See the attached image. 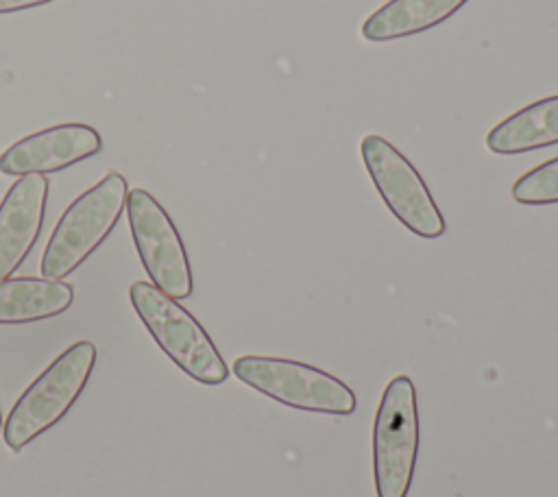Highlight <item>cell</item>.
I'll return each mask as SVG.
<instances>
[{
  "instance_id": "30bf717a",
  "label": "cell",
  "mask_w": 558,
  "mask_h": 497,
  "mask_svg": "<svg viewBox=\"0 0 558 497\" xmlns=\"http://www.w3.org/2000/svg\"><path fill=\"white\" fill-rule=\"evenodd\" d=\"M74 301V286L46 277L0 281V325L37 323L63 314Z\"/></svg>"
},
{
  "instance_id": "8992f818",
  "label": "cell",
  "mask_w": 558,
  "mask_h": 497,
  "mask_svg": "<svg viewBox=\"0 0 558 497\" xmlns=\"http://www.w3.org/2000/svg\"><path fill=\"white\" fill-rule=\"evenodd\" d=\"M364 168L392 216L418 238H440L445 218L423 177L410 159L381 135H366L360 144Z\"/></svg>"
},
{
  "instance_id": "3957f363",
  "label": "cell",
  "mask_w": 558,
  "mask_h": 497,
  "mask_svg": "<svg viewBox=\"0 0 558 497\" xmlns=\"http://www.w3.org/2000/svg\"><path fill=\"white\" fill-rule=\"evenodd\" d=\"M129 183L109 170L96 185L76 196L59 218L41 257V277L63 279L74 272L113 231L126 209Z\"/></svg>"
},
{
  "instance_id": "6da1fadb",
  "label": "cell",
  "mask_w": 558,
  "mask_h": 497,
  "mask_svg": "<svg viewBox=\"0 0 558 497\" xmlns=\"http://www.w3.org/2000/svg\"><path fill=\"white\" fill-rule=\"evenodd\" d=\"M96 364V344L78 340L61 351L39 377L20 395L11 408L2 436L11 451L24 449L31 440L54 427L76 403Z\"/></svg>"
},
{
  "instance_id": "5bb4252c",
  "label": "cell",
  "mask_w": 558,
  "mask_h": 497,
  "mask_svg": "<svg viewBox=\"0 0 558 497\" xmlns=\"http://www.w3.org/2000/svg\"><path fill=\"white\" fill-rule=\"evenodd\" d=\"M48 2H54V0H0V15L35 9V7H41V4H48Z\"/></svg>"
},
{
  "instance_id": "8fae6325",
  "label": "cell",
  "mask_w": 558,
  "mask_h": 497,
  "mask_svg": "<svg viewBox=\"0 0 558 497\" xmlns=\"http://www.w3.org/2000/svg\"><path fill=\"white\" fill-rule=\"evenodd\" d=\"M551 144H558V94L521 107L486 135V148L495 155H521Z\"/></svg>"
},
{
  "instance_id": "9a60e30c",
  "label": "cell",
  "mask_w": 558,
  "mask_h": 497,
  "mask_svg": "<svg viewBox=\"0 0 558 497\" xmlns=\"http://www.w3.org/2000/svg\"><path fill=\"white\" fill-rule=\"evenodd\" d=\"M0 427H2V412H0Z\"/></svg>"
},
{
  "instance_id": "277c9868",
  "label": "cell",
  "mask_w": 558,
  "mask_h": 497,
  "mask_svg": "<svg viewBox=\"0 0 558 497\" xmlns=\"http://www.w3.org/2000/svg\"><path fill=\"white\" fill-rule=\"evenodd\" d=\"M233 375L253 390L272 401L320 414H353L355 392L336 375L277 355H240L233 362Z\"/></svg>"
},
{
  "instance_id": "7a4b0ae2",
  "label": "cell",
  "mask_w": 558,
  "mask_h": 497,
  "mask_svg": "<svg viewBox=\"0 0 558 497\" xmlns=\"http://www.w3.org/2000/svg\"><path fill=\"white\" fill-rule=\"evenodd\" d=\"M131 305L159 349L192 379L205 386L227 381L229 366L205 327L172 296L150 281H135Z\"/></svg>"
},
{
  "instance_id": "7c38bea8",
  "label": "cell",
  "mask_w": 558,
  "mask_h": 497,
  "mask_svg": "<svg viewBox=\"0 0 558 497\" xmlns=\"http://www.w3.org/2000/svg\"><path fill=\"white\" fill-rule=\"evenodd\" d=\"M469 0H388L362 24L368 41H390L425 33L451 17Z\"/></svg>"
},
{
  "instance_id": "5b68a950",
  "label": "cell",
  "mask_w": 558,
  "mask_h": 497,
  "mask_svg": "<svg viewBox=\"0 0 558 497\" xmlns=\"http://www.w3.org/2000/svg\"><path fill=\"white\" fill-rule=\"evenodd\" d=\"M416 456V388L408 375H397L386 384L373 421V480L377 497H408Z\"/></svg>"
},
{
  "instance_id": "4fadbf2b",
  "label": "cell",
  "mask_w": 558,
  "mask_h": 497,
  "mask_svg": "<svg viewBox=\"0 0 558 497\" xmlns=\"http://www.w3.org/2000/svg\"><path fill=\"white\" fill-rule=\"evenodd\" d=\"M510 194L521 205H554L558 203V157L538 163L521 174Z\"/></svg>"
},
{
  "instance_id": "52a82bcc",
  "label": "cell",
  "mask_w": 558,
  "mask_h": 497,
  "mask_svg": "<svg viewBox=\"0 0 558 497\" xmlns=\"http://www.w3.org/2000/svg\"><path fill=\"white\" fill-rule=\"evenodd\" d=\"M131 235L150 283L172 299H187L194 290L185 244L168 211L144 187L126 194Z\"/></svg>"
},
{
  "instance_id": "ba28073f",
  "label": "cell",
  "mask_w": 558,
  "mask_h": 497,
  "mask_svg": "<svg viewBox=\"0 0 558 497\" xmlns=\"http://www.w3.org/2000/svg\"><path fill=\"white\" fill-rule=\"evenodd\" d=\"M102 148L100 133L83 122H63L13 142L0 155V172L9 177L52 174Z\"/></svg>"
},
{
  "instance_id": "9c48e42d",
  "label": "cell",
  "mask_w": 558,
  "mask_h": 497,
  "mask_svg": "<svg viewBox=\"0 0 558 497\" xmlns=\"http://www.w3.org/2000/svg\"><path fill=\"white\" fill-rule=\"evenodd\" d=\"M48 177L26 174L9 187L0 203V281L9 279L35 246L48 198Z\"/></svg>"
}]
</instances>
